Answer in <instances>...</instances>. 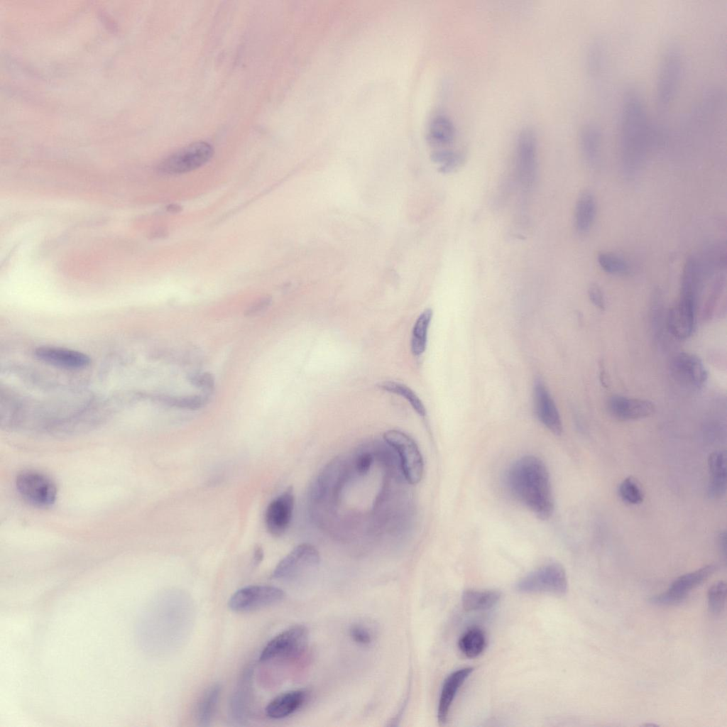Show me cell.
I'll list each match as a JSON object with an SVG mask.
<instances>
[{
  "mask_svg": "<svg viewBox=\"0 0 727 727\" xmlns=\"http://www.w3.org/2000/svg\"><path fill=\"white\" fill-rule=\"evenodd\" d=\"M618 131L623 163L628 169H634L645 158L652 131L645 99L635 86H629L623 92Z\"/></svg>",
  "mask_w": 727,
  "mask_h": 727,
  "instance_id": "obj_1",
  "label": "cell"
},
{
  "mask_svg": "<svg viewBox=\"0 0 727 727\" xmlns=\"http://www.w3.org/2000/svg\"><path fill=\"white\" fill-rule=\"evenodd\" d=\"M507 486L511 494L538 518H549L554 510V501L549 472L545 464L535 456H524L516 460L506 474Z\"/></svg>",
  "mask_w": 727,
  "mask_h": 727,
  "instance_id": "obj_2",
  "label": "cell"
},
{
  "mask_svg": "<svg viewBox=\"0 0 727 727\" xmlns=\"http://www.w3.org/2000/svg\"><path fill=\"white\" fill-rule=\"evenodd\" d=\"M680 47L669 43L664 48L658 63L655 80V102L661 112L667 111L674 99L683 72Z\"/></svg>",
  "mask_w": 727,
  "mask_h": 727,
  "instance_id": "obj_3",
  "label": "cell"
},
{
  "mask_svg": "<svg viewBox=\"0 0 727 727\" xmlns=\"http://www.w3.org/2000/svg\"><path fill=\"white\" fill-rule=\"evenodd\" d=\"M698 288L694 280L681 279L679 299L670 308L667 320L668 331L677 339H686L693 332Z\"/></svg>",
  "mask_w": 727,
  "mask_h": 727,
  "instance_id": "obj_4",
  "label": "cell"
},
{
  "mask_svg": "<svg viewBox=\"0 0 727 727\" xmlns=\"http://www.w3.org/2000/svg\"><path fill=\"white\" fill-rule=\"evenodd\" d=\"M568 583L565 570L559 563L545 564L523 577L515 589L521 593L565 594Z\"/></svg>",
  "mask_w": 727,
  "mask_h": 727,
  "instance_id": "obj_5",
  "label": "cell"
},
{
  "mask_svg": "<svg viewBox=\"0 0 727 727\" xmlns=\"http://www.w3.org/2000/svg\"><path fill=\"white\" fill-rule=\"evenodd\" d=\"M307 643V629L301 625L291 626L267 643L261 652L260 661L297 658L305 652Z\"/></svg>",
  "mask_w": 727,
  "mask_h": 727,
  "instance_id": "obj_6",
  "label": "cell"
},
{
  "mask_svg": "<svg viewBox=\"0 0 727 727\" xmlns=\"http://www.w3.org/2000/svg\"><path fill=\"white\" fill-rule=\"evenodd\" d=\"M383 437L398 454L405 479L411 484L419 483L422 476L424 464L415 442L405 433L396 430L386 432Z\"/></svg>",
  "mask_w": 727,
  "mask_h": 727,
  "instance_id": "obj_7",
  "label": "cell"
},
{
  "mask_svg": "<svg viewBox=\"0 0 727 727\" xmlns=\"http://www.w3.org/2000/svg\"><path fill=\"white\" fill-rule=\"evenodd\" d=\"M16 487L21 497L38 507H48L55 501L57 488L47 475L34 470H26L16 478Z\"/></svg>",
  "mask_w": 727,
  "mask_h": 727,
  "instance_id": "obj_8",
  "label": "cell"
},
{
  "mask_svg": "<svg viewBox=\"0 0 727 727\" xmlns=\"http://www.w3.org/2000/svg\"><path fill=\"white\" fill-rule=\"evenodd\" d=\"M283 597V590L275 586H248L234 592L228 601V606L235 612H249L274 605Z\"/></svg>",
  "mask_w": 727,
  "mask_h": 727,
  "instance_id": "obj_9",
  "label": "cell"
},
{
  "mask_svg": "<svg viewBox=\"0 0 727 727\" xmlns=\"http://www.w3.org/2000/svg\"><path fill=\"white\" fill-rule=\"evenodd\" d=\"M213 148L204 141L192 143L171 154L159 165L163 173L180 174L195 170L212 156Z\"/></svg>",
  "mask_w": 727,
  "mask_h": 727,
  "instance_id": "obj_10",
  "label": "cell"
},
{
  "mask_svg": "<svg viewBox=\"0 0 727 727\" xmlns=\"http://www.w3.org/2000/svg\"><path fill=\"white\" fill-rule=\"evenodd\" d=\"M669 373L678 385L689 390L702 388L708 377L701 360L688 352H679L672 358Z\"/></svg>",
  "mask_w": 727,
  "mask_h": 727,
  "instance_id": "obj_11",
  "label": "cell"
},
{
  "mask_svg": "<svg viewBox=\"0 0 727 727\" xmlns=\"http://www.w3.org/2000/svg\"><path fill=\"white\" fill-rule=\"evenodd\" d=\"M515 148L518 176L523 185L529 187L535 180L537 169V143L534 131L529 129L520 131Z\"/></svg>",
  "mask_w": 727,
  "mask_h": 727,
  "instance_id": "obj_12",
  "label": "cell"
},
{
  "mask_svg": "<svg viewBox=\"0 0 727 727\" xmlns=\"http://www.w3.org/2000/svg\"><path fill=\"white\" fill-rule=\"evenodd\" d=\"M716 570L715 564H708L696 571L682 575L672 583L666 592L652 596L650 601L657 605L680 603L685 600L692 589L706 581Z\"/></svg>",
  "mask_w": 727,
  "mask_h": 727,
  "instance_id": "obj_13",
  "label": "cell"
},
{
  "mask_svg": "<svg viewBox=\"0 0 727 727\" xmlns=\"http://www.w3.org/2000/svg\"><path fill=\"white\" fill-rule=\"evenodd\" d=\"M319 562V554L317 549L310 544H302L281 559L275 567L273 576L281 579H294L315 568Z\"/></svg>",
  "mask_w": 727,
  "mask_h": 727,
  "instance_id": "obj_14",
  "label": "cell"
},
{
  "mask_svg": "<svg viewBox=\"0 0 727 727\" xmlns=\"http://www.w3.org/2000/svg\"><path fill=\"white\" fill-rule=\"evenodd\" d=\"M606 408L612 417L620 421L644 419L653 415L655 411V404L648 400L619 395L609 397Z\"/></svg>",
  "mask_w": 727,
  "mask_h": 727,
  "instance_id": "obj_15",
  "label": "cell"
},
{
  "mask_svg": "<svg viewBox=\"0 0 727 727\" xmlns=\"http://www.w3.org/2000/svg\"><path fill=\"white\" fill-rule=\"evenodd\" d=\"M294 493L288 488L274 498L268 505L265 513L266 526L270 535L281 536L288 529L294 508Z\"/></svg>",
  "mask_w": 727,
  "mask_h": 727,
  "instance_id": "obj_16",
  "label": "cell"
},
{
  "mask_svg": "<svg viewBox=\"0 0 727 727\" xmlns=\"http://www.w3.org/2000/svg\"><path fill=\"white\" fill-rule=\"evenodd\" d=\"M35 356L44 363L70 370L86 368L90 363L89 357L81 351L51 346L38 347Z\"/></svg>",
  "mask_w": 727,
  "mask_h": 727,
  "instance_id": "obj_17",
  "label": "cell"
},
{
  "mask_svg": "<svg viewBox=\"0 0 727 727\" xmlns=\"http://www.w3.org/2000/svg\"><path fill=\"white\" fill-rule=\"evenodd\" d=\"M457 130L452 120L446 114L438 113L428 121L426 140L432 151L452 150L456 142Z\"/></svg>",
  "mask_w": 727,
  "mask_h": 727,
  "instance_id": "obj_18",
  "label": "cell"
},
{
  "mask_svg": "<svg viewBox=\"0 0 727 727\" xmlns=\"http://www.w3.org/2000/svg\"><path fill=\"white\" fill-rule=\"evenodd\" d=\"M534 406L538 420L553 434L562 432V423L554 401L545 385L537 381L534 386Z\"/></svg>",
  "mask_w": 727,
  "mask_h": 727,
  "instance_id": "obj_19",
  "label": "cell"
},
{
  "mask_svg": "<svg viewBox=\"0 0 727 727\" xmlns=\"http://www.w3.org/2000/svg\"><path fill=\"white\" fill-rule=\"evenodd\" d=\"M472 667L457 669L445 679L438 704L437 719L439 724L446 723L452 704L461 685L473 672Z\"/></svg>",
  "mask_w": 727,
  "mask_h": 727,
  "instance_id": "obj_20",
  "label": "cell"
},
{
  "mask_svg": "<svg viewBox=\"0 0 727 727\" xmlns=\"http://www.w3.org/2000/svg\"><path fill=\"white\" fill-rule=\"evenodd\" d=\"M307 699L303 689L291 690L275 697L266 708L267 716L271 718H285L302 707Z\"/></svg>",
  "mask_w": 727,
  "mask_h": 727,
  "instance_id": "obj_21",
  "label": "cell"
},
{
  "mask_svg": "<svg viewBox=\"0 0 727 727\" xmlns=\"http://www.w3.org/2000/svg\"><path fill=\"white\" fill-rule=\"evenodd\" d=\"M579 146L584 160L591 167L600 160L601 132L598 126L587 123L582 126L579 136Z\"/></svg>",
  "mask_w": 727,
  "mask_h": 727,
  "instance_id": "obj_22",
  "label": "cell"
},
{
  "mask_svg": "<svg viewBox=\"0 0 727 727\" xmlns=\"http://www.w3.org/2000/svg\"><path fill=\"white\" fill-rule=\"evenodd\" d=\"M708 465L711 474L708 493L711 498L722 497L726 491V455L725 452L716 451L709 457Z\"/></svg>",
  "mask_w": 727,
  "mask_h": 727,
  "instance_id": "obj_23",
  "label": "cell"
},
{
  "mask_svg": "<svg viewBox=\"0 0 727 727\" xmlns=\"http://www.w3.org/2000/svg\"><path fill=\"white\" fill-rule=\"evenodd\" d=\"M248 670L243 675L229 704L230 717L234 722L241 724L245 721L248 711L251 676Z\"/></svg>",
  "mask_w": 727,
  "mask_h": 727,
  "instance_id": "obj_24",
  "label": "cell"
},
{
  "mask_svg": "<svg viewBox=\"0 0 727 727\" xmlns=\"http://www.w3.org/2000/svg\"><path fill=\"white\" fill-rule=\"evenodd\" d=\"M596 212V200L589 192L579 197L574 212V224L579 234L587 233L594 222Z\"/></svg>",
  "mask_w": 727,
  "mask_h": 727,
  "instance_id": "obj_25",
  "label": "cell"
},
{
  "mask_svg": "<svg viewBox=\"0 0 727 727\" xmlns=\"http://www.w3.org/2000/svg\"><path fill=\"white\" fill-rule=\"evenodd\" d=\"M501 596L494 590H465L461 596L462 606L467 611L488 609L498 602Z\"/></svg>",
  "mask_w": 727,
  "mask_h": 727,
  "instance_id": "obj_26",
  "label": "cell"
},
{
  "mask_svg": "<svg viewBox=\"0 0 727 727\" xmlns=\"http://www.w3.org/2000/svg\"><path fill=\"white\" fill-rule=\"evenodd\" d=\"M221 689L219 684H214L202 695L197 709V719L199 726H207L210 724L217 709Z\"/></svg>",
  "mask_w": 727,
  "mask_h": 727,
  "instance_id": "obj_27",
  "label": "cell"
},
{
  "mask_svg": "<svg viewBox=\"0 0 727 727\" xmlns=\"http://www.w3.org/2000/svg\"><path fill=\"white\" fill-rule=\"evenodd\" d=\"M432 317V310L427 308L415 322L410 343L411 351L415 356L421 355L426 349L427 332Z\"/></svg>",
  "mask_w": 727,
  "mask_h": 727,
  "instance_id": "obj_28",
  "label": "cell"
},
{
  "mask_svg": "<svg viewBox=\"0 0 727 727\" xmlns=\"http://www.w3.org/2000/svg\"><path fill=\"white\" fill-rule=\"evenodd\" d=\"M486 645L485 633L479 628H472L466 630L458 642L461 652L469 658L476 657L481 655Z\"/></svg>",
  "mask_w": 727,
  "mask_h": 727,
  "instance_id": "obj_29",
  "label": "cell"
},
{
  "mask_svg": "<svg viewBox=\"0 0 727 727\" xmlns=\"http://www.w3.org/2000/svg\"><path fill=\"white\" fill-rule=\"evenodd\" d=\"M380 389L399 395L407 400L415 412L421 416L426 414L425 408L418 396L407 386L395 381H383L378 384Z\"/></svg>",
  "mask_w": 727,
  "mask_h": 727,
  "instance_id": "obj_30",
  "label": "cell"
},
{
  "mask_svg": "<svg viewBox=\"0 0 727 727\" xmlns=\"http://www.w3.org/2000/svg\"><path fill=\"white\" fill-rule=\"evenodd\" d=\"M597 260L601 268L610 274L625 275L630 270L628 263L614 253H600Z\"/></svg>",
  "mask_w": 727,
  "mask_h": 727,
  "instance_id": "obj_31",
  "label": "cell"
},
{
  "mask_svg": "<svg viewBox=\"0 0 727 727\" xmlns=\"http://www.w3.org/2000/svg\"><path fill=\"white\" fill-rule=\"evenodd\" d=\"M618 493L622 500L629 504L636 505L643 502V493L633 477L625 479L619 485Z\"/></svg>",
  "mask_w": 727,
  "mask_h": 727,
  "instance_id": "obj_32",
  "label": "cell"
},
{
  "mask_svg": "<svg viewBox=\"0 0 727 727\" xmlns=\"http://www.w3.org/2000/svg\"><path fill=\"white\" fill-rule=\"evenodd\" d=\"M726 599V584L719 581L711 586L708 592V606L711 613H720L724 608Z\"/></svg>",
  "mask_w": 727,
  "mask_h": 727,
  "instance_id": "obj_33",
  "label": "cell"
},
{
  "mask_svg": "<svg viewBox=\"0 0 727 727\" xmlns=\"http://www.w3.org/2000/svg\"><path fill=\"white\" fill-rule=\"evenodd\" d=\"M207 395H187L182 397H167L163 401L168 405L188 410H197L203 407L207 402Z\"/></svg>",
  "mask_w": 727,
  "mask_h": 727,
  "instance_id": "obj_34",
  "label": "cell"
},
{
  "mask_svg": "<svg viewBox=\"0 0 727 727\" xmlns=\"http://www.w3.org/2000/svg\"><path fill=\"white\" fill-rule=\"evenodd\" d=\"M349 634L354 642L362 645L371 644L373 639L371 632L361 625H353L349 630Z\"/></svg>",
  "mask_w": 727,
  "mask_h": 727,
  "instance_id": "obj_35",
  "label": "cell"
},
{
  "mask_svg": "<svg viewBox=\"0 0 727 727\" xmlns=\"http://www.w3.org/2000/svg\"><path fill=\"white\" fill-rule=\"evenodd\" d=\"M189 380L192 385L203 389L207 393L211 392L214 388V377L209 373L191 375Z\"/></svg>",
  "mask_w": 727,
  "mask_h": 727,
  "instance_id": "obj_36",
  "label": "cell"
},
{
  "mask_svg": "<svg viewBox=\"0 0 727 727\" xmlns=\"http://www.w3.org/2000/svg\"><path fill=\"white\" fill-rule=\"evenodd\" d=\"M588 295L592 304L601 310L606 307V302L603 294L601 288L596 285H591L588 289Z\"/></svg>",
  "mask_w": 727,
  "mask_h": 727,
  "instance_id": "obj_37",
  "label": "cell"
},
{
  "mask_svg": "<svg viewBox=\"0 0 727 727\" xmlns=\"http://www.w3.org/2000/svg\"><path fill=\"white\" fill-rule=\"evenodd\" d=\"M272 299L270 297H262L246 310L245 315L246 317L257 315L265 311L270 305Z\"/></svg>",
  "mask_w": 727,
  "mask_h": 727,
  "instance_id": "obj_38",
  "label": "cell"
},
{
  "mask_svg": "<svg viewBox=\"0 0 727 727\" xmlns=\"http://www.w3.org/2000/svg\"><path fill=\"white\" fill-rule=\"evenodd\" d=\"M373 461L371 454L365 452L359 456L356 460V469L359 474H366Z\"/></svg>",
  "mask_w": 727,
  "mask_h": 727,
  "instance_id": "obj_39",
  "label": "cell"
},
{
  "mask_svg": "<svg viewBox=\"0 0 727 727\" xmlns=\"http://www.w3.org/2000/svg\"><path fill=\"white\" fill-rule=\"evenodd\" d=\"M726 532H721L719 534V535H718L719 545H720L721 552L723 553V554L725 556H726Z\"/></svg>",
  "mask_w": 727,
  "mask_h": 727,
  "instance_id": "obj_40",
  "label": "cell"
},
{
  "mask_svg": "<svg viewBox=\"0 0 727 727\" xmlns=\"http://www.w3.org/2000/svg\"><path fill=\"white\" fill-rule=\"evenodd\" d=\"M263 558V552L261 548H257L254 554V561L258 564Z\"/></svg>",
  "mask_w": 727,
  "mask_h": 727,
  "instance_id": "obj_41",
  "label": "cell"
},
{
  "mask_svg": "<svg viewBox=\"0 0 727 727\" xmlns=\"http://www.w3.org/2000/svg\"><path fill=\"white\" fill-rule=\"evenodd\" d=\"M168 209L171 212H178L180 211L181 207L177 204H171L168 207Z\"/></svg>",
  "mask_w": 727,
  "mask_h": 727,
  "instance_id": "obj_42",
  "label": "cell"
}]
</instances>
